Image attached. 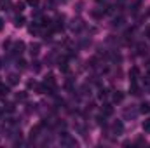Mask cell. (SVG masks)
Masks as SVG:
<instances>
[{
  "instance_id": "6da1fadb",
  "label": "cell",
  "mask_w": 150,
  "mask_h": 148,
  "mask_svg": "<svg viewBox=\"0 0 150 148\" xmlns=\"http://www.w3.org/2000/svg\"><path fill=\"white\" fill-rule=\"evenodd\" d=\"M11 52L14 54V56H21L23 52H25V42H16L14 45H12V49H11Z\"/></svg>"
},
{
  "instance_id": "7a4b0ae2",
  "label": "cell",
  "mask_w": 150,
  "mask_h": 148,
  "mask_svg": "<svg viewBox=\"0 0 150 148\" xmlns=\"http://www.w3.org/2000/svg\"><path fill=\"white\" fill-rule=\"evenodd\" d=\"M61 143H63V145H68V147H75V145H77V141H75L72 136H68L67 132L63 134V140H61Z\"/></svg>"
},
{
  "instance_id": "3957f363",
  "label": "cell",
  "mask_w": 150,
  "mask_h": 148,
  "mask_svg": "<svg viewBox=\"0 0 150 148\" xmlns=\"http://www.w3.org/2000/svg\"><path fill=\"white\" fill-rule=\"evenodd\" d=\"M122 131H124V125H122V122H120V120L113 122V132H115V134H120Z\"/></svg>"
},
{
  "instance_id": "277c9868",
  "label": "cell",
  "mask_w": 150,
  "mask_h": 148,
  "mask_svg": "<svg viewBox=\"0 0 150 148\" xmlns=\"http://www.w3.org/2000/svg\"><path fill=\"white\" fill-rule=\"evenodd\" d=\"M7 82H9V85H16L18 82H19V77L16 73H11L9 77H7Z\"/></svg>"
},
{
  "instance_id": "5b68a950",
  "label": "cell",
  "mask_w": 150,
  "mask_h": 148,
  "mask_svg": "<svg viewBox=\"0 0 150 148\" xmlns=\"http://www.w3.org/2000/svg\"><path fill=\"white\" fill-rule=\"evenodd\" d=\"M38 52H40V44H32L30 45V54L32 56H38Z\"/></svg>"
},
{
  "instance_id": "8992f818",
  "label": "cell",
  "mask_w": 150,
  "mask_h": 148,
  "mask_svg": "<svg viewBox=\"0 0 150 148\" xmlns=\"http://www.w3.org/2000/svg\"><path fill=\"white\" fill-rule=\"evenodd\" d=\"M101 111H103V115H112V113H113V106H112V105H108V103H107V105H103V108H101Z\"/></svg>"
},
{
  "instance_id": "52a82bcc",
  "label": "cell",
  "mask_w": 150,
  "mask_h": 148,
  "mask_svg": "<svg viewBox=\"0 0 150 148\" xmlns=\"http://www.w3.org/2000/svg\"><path fill=\"white\" fill-rule=\"evenodd\" d=\"M129 91H131V94H134V96H138V94H140V87L136 85V80H134V82H131Z\"/></svg>"
},
{
  "instance_id": "ba28073f",
  "label": "cell",
  "mask_w": 150,
  "mask_h": 148,
  "mask_svg": "<svg viewBox=\"0 0 150 148\" xmlns=\"http://www.w3.org/2000/svg\"><path fill=\"white\" fill-rule=\"evenodd\" d=\"M122 99H124V94H122L120 91H117V92H113V101H115V103H120Z\"/></svg>"
},
{
  "instance_id": "9c48e42d",
  "label": "cell",
  "mask_w": 150,
  "mask_h": 148,
  "mask_svg": "<svg viewBox=\"0 0 150 148\" xmlns=\"http://www.w3.org/2000/svg\"><path fill=\"white\" fill-rule=\"evenodd\" d=\"M14 25H16L18 28H21V26L25 25V18H23V16H18V18L14 19Z\"/></svg>"
},
{
  "instance_id": "30bf717a",
  "label": "cell",
  "mask_w": 150,
  "mask_h": 148,
  "mask_svg": "<svg viewBox=\"0 0 150 148\" xmlns=\"http://www.w3.org/2000/svg\"><path fill=\"white\" fill-rule=\"evenodd\" d=\"M7 94H9V87H7V85H2V84H0V98H5Z\"/></svg>"
},
{
  "instance_id": "8fae6325",
  "label": "cell",
  "mask_w": 150,
  "mask_h": 148,
  "mask_svg": "<svg viewBox=\"0 0 150 148\" xmlns=\"http://www.w3.org/2000/svg\"><path fill=\"white\" fill-rule=\"evenodd\" d=\"M72 23H74V25H72V30H80V28H82V21H80V19H74V21H72Z\"/></svg>"
},
{
  "instance_id": "7c38bea8",
  "label": "cell",
  "mask_w": 150,
  "mask_h": 148,
  "mask_svg": "<svg viewBox=\"0 0 150 148\" xmlns=\"http://www.w3.org/2000/svg\"><path fill=\"white\" fill-rule=\"evenodd\" d=\"M138 73H140V70H138V68H131V72H129V75H131V82H134V80H136Z\"/></svg>"
},
{
  "instance_id": "4fadbf2b",
  "label": "cell",
  "mask_w": 150,
  "mask_h": 148,
  "mask_svg": "<svg viewBox=\"0 0 150 148\" xmlns=\"http://www.w3.org/2000/svg\"><path fill=\"white\" fill-rule=\"evenodd\" d=\"M23 9H25V2H18V4H14V11H16V12H23Z\"/></svg>"
},
{
  "instance_id": "5bb4252c",
  "label": "cell",
  "mask_w": 150,
  "mask_h": 148,
  "mask_svg": "<svg viewBox=\"0 0 150 148\" xmlns=\"http://www.w3.org/2000/svg\"><path fill=\"white\" fill-rule=\"evenodd\" d=\"M140 111H142V113H149L150 111V105L149 103H143V105L140 106Z\"/></svg>"
},
{
  "instance_id": "9a60e30c",
  "label": "cell",
  "mask_w": 150,
  "mask_h": 148,
  "mask_svg": "<svg viewBox=\"0 0 150 148\" xmlns=\"http://www.w3.org/2000/svg\"><path fill=\"white\" fill-rule=\"evenodd\" d=\"M26 96H28L26 92H18V94H16V99H18V101H25Z\"/></svg>"
},
{
  "instance_id": "2e32d148",
  "label": "cell",
  "mask_w": 150,
  "mask_h": 148,
  "mask_svg": "<svg viewBox=\"0 0 150 148\" xmlns=\"http://www.w3.org/2000/svg\"><path fill=\"white\" fill-rule=\"evenodd\" d=\"M4 111H9V113H12V111H14V105H12V103H7V105H4Z\"/></svg>"
},
{
  "instance_id": "e0dca14e",
  "label": "cell",
  "mask_w": 150,
  "mask_h": 148,
  "mask_svg": "<svg viewBox=\"0 0 150 148\" xmlns=\"http://www.w3.org/2000/svg\"><path fill=\"white\" fill-rule=\"evenodd\" d=\"M9 5H11V0H0V7L2 9H7Z\"/></svg>"
},
{
  "instance_id": "ac0fdd59",
  "label": "cell",
  "mask_w": 150,
  "mask_h": 148,
  "mask_svg": "<svg viewBox=\"0 0 150 148\" xmlns=\"http://www.w3.org/2000/svg\"><path fill=\"white\" fill-rule=\"evenodd\" d=\"M143 131H145V132H150V118L143 122Z\"/></svg>"
},
{
  "instance_id": "d6986e66",
  "label": "cell",
  "mask_w": 150,
  "mask_h": 148,
  "mask_svg": "<svg viewBox=\"0 0 150 148\" xmlns=\"http://www.w3.org/2000/svg\"><path fill=\"white\" fill-rule=\"evenodd\" d=\"M122 23H124V18H117V19H113V25H115V26H120Z\"/></svg>"
},
{
  "instance_id": "ffe728a7",
  "label": "cell",
  "mask_w": 150,
  "mask_h": 148,
  "mask_svg": "<svg viewBox=\"0 0 150 148\" xmlns=\"http://www.w3.org/2000/svg\"><path fill=\"white\" fill-rule=\"evenodd\" d=\"M40 127H42V125H37V127H33V129H32V138H35V136H37V132L40 131Z\"/></svg>"
},
{
  "instance_id": "44dd1931",
  "label": "cell",
  "mask_w": 150,
  "mask_h": 148,
  "mask_svg": "<svg viewBox=\"0 0 150 148\" xmlns=\"http://www.w3.org/2000/svg\"><path fill=\"white\" fill-rule=\"evenodd\" d=\"M138 9H140V2H136V4L133 5V14H136V12H138Z\"/></svg>"
},
{
  "instance_id": "7402d4cb",
  "label": "cell",
  "mask_w": 150,
  "mask_h": 148,
  "mask_svg": "<svg viewBox=\"0 0 150 148\" xmlns=\"http://www.w3.org/2000/svg\"><path fill=\"white\" fill-rule=\"evenodd\" d=\"M138 51H140V54H143V52L147 51V47H145L143 44H140V45H138Z\"/></svg>"
},
{
  "instance_id": "603a6c76",
  "label": "cell",
  "mask_w": 150,
  "mask_h": 148,
  "mask_svg": "<svg viewBox=\"0 0 150 148\" xmlns=\"http://www.w3.org/2000/svg\"><path fill=\"white\" fill-rule=\"evenodd\" d=\"M25 65H26V63H25L23 59H19V61H18V68H25Z\"/></svg>"
},
{
  "instance_id": "cb8c5ba5",
  "label": "cell",
  "mask_w": 150,
  "mask_h": 148,
  "mask_svg": "<svg viewBox=\"0 0 150 148\" xmlns=\"http://www.w3.org/2000/svg\"><path fill=\"white\" fill-rule=\"evenodd\" d=\"M26 2H28L30 5H37V4H38V0H26Z\"/></svg>"
},
{
  "instance_id": "d4e9b609",
  "label": "cell",
  "mask_w": 150,
  "mask_h": 148,
  "mask_svg": "<svg viewBox=\"0 0 150 148\" xmlns=\"http://www.w3.org/2000/svg\"><path fill=\"white\" fill-rule=\"evenodd\" d=\"M2 28H4V21L0 19V30H2Z\"/></svg>"
}]
</instances>
